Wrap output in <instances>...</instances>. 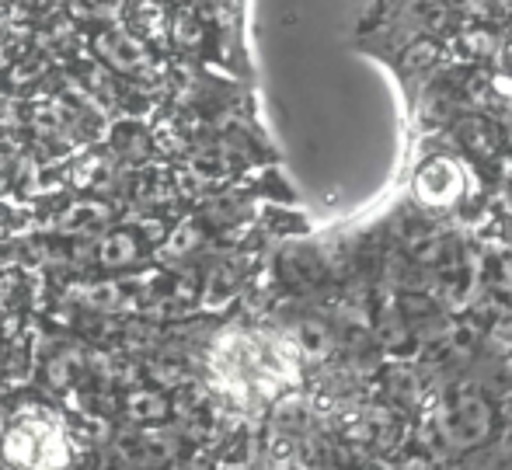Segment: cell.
Returning a JSON list of instances; mask_svg holds the SVG:
<instances>
[{
	"label": "cell",
	"instance_id": "1",
	"mask_svg": "<svg viewBox=\"0 0 512 470\" xmlns=\"http://www.w3.org/2000/svg\"><path fill=\"white\" fill-rule=\"evenodd\" d=\"M0 467H74V443L63 411L11 418L0 429Z\"/></svg>",
	"mask_w": 512,
	"mask_h": 470
},
{
	"label": "cell",
	"instance_id": "2",
	"mask_svg": "<svg viewBox=\"0 0 512 470\" xmlns=\"http://www.w3.org/2000/svg\"><path fill=\"white\" fill-rule=\"evenodd\" d=\"M436 429L450 450H474L495 432V408L478 387H457L436 411Z\"/></svg>",
	"mask_w": 512,
	"mask_h": 470
},
{
	"label": "cell",
	"instance_id": "3",
	"mask_svg": "<svg viewBox=\"0 0 512 470\" xmlns=\"http://www.w3.org/2000/svg\"><path fill=\"white\" fill-rule=\"evenodd\" d=\"M154 265V244L143 237L129 216L105 227L95 237V255H91V276H136V272Z\"/></svg>",
	"mask_w": 512,
	"mask_h": 470
},
{
	"label": "cell",
	"instance_id": "4",
	"mask_svg": "<svg viewBox=\"0 0 512 470\" xmlns=\"http://www.w3.org/2000/svg\"><path fill=\"white\" fill-rule=\"evenodd\" d=\"M60 175L67 188L81 195H105V199H119L122 188V168L112 157L105 140L84 143L77 154H70L67 161L60 164Z\"/></svg>",
	"mask_w": 512,
	"mask_h": 470
},
{
	"label": "cell",
	"instance_id": "5",
	"mask_svg": "<svg viewBox=\"0 0 512 470\" xmlns=\"http://www.w3.org/2000/svg\"><path fill=\"white\" fill-rule=\"evenodd\" d=\"M429 272L432 289L450 310H460L471 303L474 286H478V262L471 251H464L453 241H439L429 248Z\"/></svg>",
	"mask_w": 512,
	"mask_h": 470
},
{
	"label": "cell",
	"instance_id": "6",
	"mask_svg": "<svg viewBox=\"0 0 512 470\" xmlns=\"http://www.w3.org/2000/svg\"><path fill=\"white\" fill-rule=\"evenodd\" d=\"M119 199L126 202V213H140V209H175L178 188L175 171L168 161H150L143 168L122 171Z\"/></svg>",
	"mask_w": 512,
	"mask_h": 470
},
{
	"label": "cell",
	"instance_id": "7",
	"mask_svg": "<svg viewBox=\"0 0 512 470\" xmlns=\"http://www.w3.org/2000/svg\"><path fill=\"white\" fill-rule=\"evenodd\" d=\"M105 143H108V150H112L115 161H119L122 171H133L150 161H161L154 133H150V119H140V115H115L105 129Z\"/></svg>",
	"mask_w": 512,
	"mask_h": 470
},
{
	"label": "cell",
	"instance_id": "8",
	"mask_svg": "<svg viewBox=\"0 0 512 470\" xmlns=\"http://www.w3.org/2000/svg\"><path fill=\"white\" fill-rule=\"evenodd\" d=\"M112 422L115 425H164L175 422V397L150 383L115 390L112 401Z\"/></svg>",
	"mask_w": 512,
	"mask_h": 470
},
{
	"label": "cell",
	"instance_id": "9",
	"mask_svg": "<svg viewBox=\"0 0 512 470\" xmlns=\"http://www.w3.org/2000/svg\"><path fill=\"white\" fill-rule=\"evenodd\" d=\"M56 67H60V63H56L53 56H49L46 49L32 39L21 53H14L11 60L0 67V88L28 98V94L46 88L49 77L56 74Z\"/></svg>",
	"mask_w": 512,
	"mask_h": 470
},
{
	"label": "cell",
	"instance_id": "10",
	"mask_svg": "<svg viewBox=\"0 0 512 470\" xmlns=\"http://www.w3.org/2000/svg\"><path fill=\"white\" fill-rule=\"evenodd\" d=\"M32 39L39 42L56 63H70L81 53H88V28H84L81 21L70 18L67 11L42 21L39 28H32Z\"/></svg>",
	"mask_w": 512,
	"mask_h": 470
},
{
	"label": "cell",
	"instance_id": "11",
	"mask_svg": "<svg viewBox=\"0 0 512 470\" xmlns=\"http://www.w3.org/2000/svg\"><path fill=\"white\" fill-rule=\"evenodd\" d=\"M171 14H175V7H171L168 0H126V7H122V25L164 53L171 39Z\"/></svg>",
	"mask_w": 512,
	"mask_h": 470
},
{
	"label": "cell",
	"instance_id": "12",
	"mask_svg": "<svg viewBox=\"0 0 512 470\" xmlns=\"http://www.w3.org/2000/svg\"><path fill=\"white\" fill-rule=\"evenodd\" d=\"M415 192L425 206H453L464 192V175L450 157H432L418 168Z\"/></svg>",
	"mask_w": 512,
	"mask_h": 470
},
{
	"label": "cell",
	"instance_id": "13",
	"mask_svg": "<svg viewBox=\"0 0 512 470\" xmlns=\"http://www.w3.org/2000/svg\"><path fill=\"white\" fill-rule=\"evenodd\" d=\"M122 7H126V0H67V14L74 21H81L88 32L122 21Z\"/></svg>",
	"mask_w": 512,
	"mask_h": 470
},
{
	"label": "cell",
	"instance_id": "14",
	"mask_svg": "<svg viewBox=\"0 0 512 470\" xmlns=\"http://www.w3.org/2000/svg\"><path fill=\"white\" fill-rule=\"evenodd\" d=\"M199 42H203V21H199V14L189 11V7H175L168 49H175V53H196Z\"/></svg>",
	"mask_w": 512,
	"mask_h": 470
},
{
	"label": "cell",
	"instance_id": "15",
	"mask_svg": "<svg viewBox=\"0 0 512 470\" xmlns=\"http://www.w3.org/2000/svg\"><path fill=\"white\" fill-rule=\"evenodd\" d=\"M60 11H67V0H14L7 25H18V28H25V32H32V28L56 18Z\"/></svg>",
	"mask_w": 512,
	"mask_h": 470
},
{
	"label": "cell",
	"instance_id": "16",
	"mask_svg": "<svg viewBox=\"0 0 512 470\" xmlns=\"http://www.w3.org/2000/svg\"><path fill=\"white\" fill-rule=\"evenodd\" d=\"M25 129V98L0 88V136Z\"/></svg>",
	"mask_w": 512,
	"mask_h": 470
},
{
	"label": "cell",
	"instance_id": "17",
	"mask_svg": "<svg viewBox=\"0 0 512 470\" xmlns=\"http://www.w3.org/2000/svg\"><path fill=\"white\" fill-rule=\"evenodd\" d=\"M492 286L499 289L502 296H509V300H512V258H502V262H499V272H495Z\"/></svg>",
	"mask_w": 512,
	"mask_h": 470
},
{
	"label": "cell",
	"instance_id": "18",
	"mask_svg": "<svg viewBox=\"0 0 512 470\" xmlns=\"http://www.w3.org/2000/svg\"><path fill=\"white\" fill-rule=\"evenodd\" d=\"M4 349H7V331L0 328V359H4Z\"/></svg>",
	"mask_w": 512,
	"mask_h": 470
}]
</instances>
